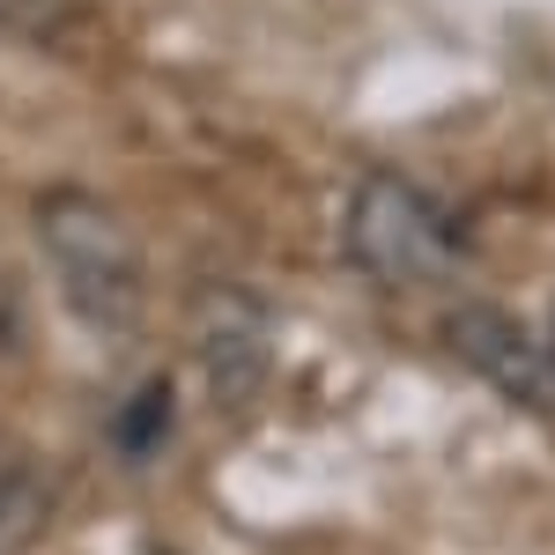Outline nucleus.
<instances>
[{
	"label": "nucleus",
	"instance_id": "nucleus-4",
	"mask_svg": "<svg viewBox=\"0 0 555 555\" xmlns=\"http://www.w3.org/2000/svg\"><path fill=\"white\" fill-rule=\"evenodd\" d=\"M444 341H452V356L467 363L474 378H489L512 408L555 415V348L541 341L533 326H518L512 311H496V304H460V311L444 319Z\"/></svg>",
	"mask_w": 555,
	"mask_h": 555
},
{
	"label": "nucleus",
	"instance_id": "nucleus-7",
	"mask_svg": "<svg viewBox=\"0 0 555 555\" xmlns=\"http://www.w3.org/2000/svg\"><path fill=\"white\" fill-rule=\"evenodd\" d=\"M548 348H555V326H548Z\"/></svg>",
	"mask_w": 555,
	"mask_h": 555
},
{
	"label": "nucleus",
	"instance_id": "nucleus-1",
	"mask_svg": "<svg viewBox=\"0 0 555 555\" xmlns=\"http://www.w3.org/2000/svg\"><path fill=\"white\" fill-rule=\"evenodd\" d=\"M341 237H348V259L378 289H423V282H444L460 267V222H452V208L400 171H371L348 193Z\"/></svg>",
	"mask_w": 555,
	"mask_h": 555
},
{
	"label": "nucleus",
	"instance_id": "nucleus-5",
	"mask_svg": "<svg viewBox=\"0 0 555 555\" xmlns=\"http://www.w3.org/2000/svg\"><path fill=\"white\" fill-rule=\"evenodd\" d=\"M44 518V489L30 467H0V555H23Z\"/></svg>",
	"mask_w": 555,
	"mask_h": 555
},
{
	"label": "nucleus",
	"instance_id": "nucleus-3",
	"mask_svg": "<svg viewBox=\"0 0 555 555\" xmlns=\"http://www.w3.org/2000/svg\"><path fill=\"white\" fill-rule=\"evenodd\" d=\"M193 356H201V378L222 408H245L267 371H274V319L253 289H230V282H208L193 297Z\"/></svg>",
	"mask_w": 555,
	"mask_h": 555
},
{
	"label": "nucleus",
	"instance_id": "nucleus-2",
	"mask_svg": "<svg viewBox=\"0 0 555 555\" xmlns=\"http://www.w3.org/2000/svg\"><path fill=\"white\" fill-rule=\"evenodd\" d=\"M38 245L60 282V297L89 326H133L141 319V253L127 222L89 193H44L38 201Z\"/></svg>",
	"mask_w": 555,
	"mask_h": 555
},
{
	"label": "nucleus",
	"instance_id": "nucleus-6",
	"mask_svg": "<svg viewBox=\"0 0 555 555\" xmlns=\"http://www.w3.org/2000/svg\"><path fill=\"white\" fill-rule=\"evenodd\" d=\"M112 437H119V452L141 467V460L171 437V385H141V392H133V408L112 423Z\"/></svg>",
	"mask_w": 555,
	"mask_h": 555
}]
</instances>
